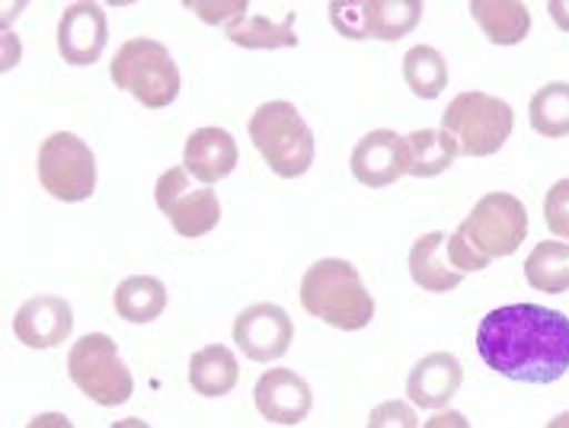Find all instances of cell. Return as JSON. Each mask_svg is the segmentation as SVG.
I'll return each instance as SVG.
<instances>
[{
  "instance_id": "6da1fadb",
  "label": "cell",
  "mask_w": 569,
  "mask_h": 428,
  "mask_svg": "<svg viewBox=\"0 0 569 428\" xmlns=\"http://www.w3.org/2000/svg\"><path fill=\"white\" fill-rule=\"evenodd\" d=\"M477 352L502 378L553 384L569 371V317L543 303H506L477 327Z\"/></svg>"
},
{
  "instance_id": "83f0119b",
  "label": "cell",
  "mask_w": 569,
  "mask_h": 428,
  "mask_svg": "<svg viewBox=\"0 0 569 428\" xmlns=\"http://www.w3.org/2000/svg\"><path fill=\"white\" fill-rule=\"evenodd\" d=\"M247 7H250L247 0H211V3L189 0V3H186V10H192V13L208 26H218V23L233 26L237 20H243V17H247Z\"/></svg>"
},
{
  "instance_id": "7a4b0ae2",
  "label": "cell",
  "mask_w": 569,
  "mask_h": 428,
  "mask_svg": "<svg viewBox=\"0 0 569 428\" xmlns=\"http://www.w3.org/2000/svg\"><path fill=\"white\" fill-rule=\"evenodd\" d=\"M301 307L327 327L356 332L375 320V298L346 259H320L301 278Z\"/></svg>"
},
{
  "instance_id": "4316f807",
  "label": "cell",
  "mask_w": 569,
  "mask_h": 428,
  "mask_svg": "<svg viewBox=\"0 0 569 428\" xmlns=\"http://www.w3.org/2000/svg\"><path fill=\"white\" fill-rule=\"evenodd\" d=\"M543 221L550 227V233H557L563 243H569V179L550 186L543 199Z\"/></svg>"
},
{
  "instance_id": "d590c367",
  "label": "cell",
  "mask_w": 569,
  "mask_h": 428,
  "mask_svg": "<svg viewBox=\"0 0 569 428\" xmlns=\"http://www.w3.org/2000/svg\"><path fill=\"white\" fill-rule=\"evenodd\" d=\"M543 428H569V409L567 412H560V416H553V419H550Z\"/></svg>"
},
{
  "instance_id": "2e32d148",
  "label": "cell",
  "mask_w": 569,
  "mask_h": 428,
  "mask_svg": "<svg viewBox=\"0 0 569 428\" xmlns=\"http://www.w3.org/2000/svg\"><path fill=\"white\" fill-rule=\"evenodd\" d=\"M465 384V365L451 352L419 358L407 378V397L419 409H445Z\"/></svg>"
},
{
  "instance_id": "484cf974",
  "label": "cell",
  "mask_w": 569,
  "mask_h": 428,
  "mask_svg": "<svg viewBox=\"0 0 569 428\" xmlns=\"http://www.w3.org/2000/svg\"><path fill=\"white\" fill-rule=\"evenodd\" d=\"M228 39L240 49H295L298 46V32H295V17H288L282 23L269 20V17H243L233 26H228Z\"/></svg>"
},
{
  "instance_id": "8992f818",
  "label": "cell",
  "mask_w": 569,
  "mask_h": 428,
  "mask_svg": "<svg viewBox=\"0 0 569 428\" xmlns=\"http://www.w3.org/2000/svg\"><path fill=\"white\" fill-rule=\"evenodd\" d=\"M68 375L83 397L100 406L129 404L134 394V378L122 361L116 339L106 332H87L68 352Z\"/></svg>"
},
{
  "instance_id": "d6986e66",
  "label": "cell",
  "mask_w": 569,
  "mask_h": 428,
  "mask_svg": "<svg viewBox=\"0 0 569 428\" xmlns=\"http://www.w3.org/2000/svg\"><path fill=\"white\" fill-rule=\"evenodd\" d=\"M237 380L240 365L228 346H206L189 358V384L199 397H228Z\"/></svg>"
},
{
  "instance_id": "7c38bea8",
  "label": "cell",
  "mask_w": 569,
  "mask_h": 428,
  "mask_svg": "<svg viewBox=\"0 0 569 428\" xmlns=\"http://www.w3.org/2000/svg\"><path fill=\"white\" fill-rule=\"evenodd\" d=\"M253 404L259 416L272 426H301L313 409V390L308 380L291 368H272L257 380Z\"/></svg>"
},
{
  "instance_id": "836d02e7",
  "label": "cell",
  "mask_w": 569,
  "mask_h": 428,
  "mask_svg": "<svg viewBox=\"0 0 569 428\" xmlns=\"http://www.w3.org/2000/svg\"><path fill=\"white\" fill-rule=\"evenodd\" d=\"M547 10H550V20L557 23V29L569 32V0H553Z\"/></svg>"
},
{
  "instance_id": "ffe728a7",
  "label": "cell",
  "mask_w": 569,
  "mask_h": 428,
  "mask_svg": "<svg viewBox=\"0 0 569 428\" xmlns=\"http://www.w3.org/2000/svg\"><path fill=\"white\" fill-rule=\"evenodd\" d=\"M419 20H422L419 0H365L362 3L365 39L397 42L410 36Z\"/></svg>"
},
{
  "instance_id": "d6a6232c",
  "label": "cell",
  "mask_w": 569,
  "mask_h": 428,
  "mask_svg": "<svg viewBox=\"0 0 569 428\" xmlns=\"http://www.w3.org/2000/svg\"><path fill=\"white\" fill-rule=\"evenodd\" d=\"M27 428H74V422H71L64 412H42V416H36Z\"/></svg>"
},
{
  "instance_id": "3957f363",
  "label": "cell",
  "mask_w": 569,
  "mask_h": 428,
  "mask_svg": "<svg viewBox=\"0 0 569 428\" xmlns=\"http://www.w3.org/2000/svg\"><path fill=\"white\" fill-rule=\"evenodd\" d=\"M253 148L262 153L269 170L282 179H298L311 170L313 131L305 122V116L288 100H269L257 106V112L247 122Z\"/></svg>"
},
{
  "instance_id": "f1b7e54d",
  "label": "cell",
  "mask_w": 569,
  "mask_h": 428,
  "mask_svg": "<svg viewBox=\"0 0 569 428\" xmlns=\"http://www.w3.org/2000/svg\"><path fill=\"white\" fill-rule=\"evenodd\" d=\"M448 259H451V266L461 272V276H473V272H483L487 266H490V259L483 256V252L477 250L470 240H467L461 230H455V233H448Z\"/></svg>"
},
{
  "instance_id": "e0dca14e",
  "label": "cell",
  "mask_w": 569,
  "mask_h": 428,
  "mask_svg": "<svg viewBox=\"0 0 569 428\" xmlns=\"http://www.w3.org/2000/svg\"><path fill=\"white\" fill-rule=\"evenodd\" d=\"M410 278L422 291H432V295L455 291L465 281L467 276H461L448 259V233L445 230H432L416 240L410 250Z\"/></svg>"
},
{
  "instance_id": "8fae6325",
  "label": "cell",
  "mask_w": 569,
  "mask_h": 428,
  "mask_svg": "<svg viewBox=\"0 0 569 428\" xmlns=\"http://www.w3.org/2000/svg\"><path fill=\"white\" fill-rule=\"evenodd\" d=\"M352 177L368 189H385L403 177H410V148L407 138L390 131V128H375L368 131L352 151Z\"/></svg>"
},
{
  "instance_id": "d4e9b609",
  "label": "cell",
  "mask_w": 569,
  "mask_h": 428,
  "mask_svg": "<svg viewBox=\"0 0 569 428\" xmlns=\"http://www.w3.org/2000/svg\"><path fill=\"white\" fill-rule=\"evenodd\" d=\"M528 119H531V128H535L538 135H543V138H567L569 135V83L567 80L543 83L541 90L531 97Z\"/></svg>"
},
{
  "instance_id": "1f68e13d",
  "label": "cell",
  "mask_w": 569,
  "mask_h": 428,
  "mask_svg": "<svg viewBox=\"0 0 569 428\" xmlns=\"http://www.w3.org/2000/svg\"><path fill=\"white\" fill-rule=\"evenodd\" d=\"M422 428H470V422H467L465 412H458V409H439Z\"/></svg>"
},
{
  "instance_id": "f546056e",
  "label": "cell",
  "mask_w": 569,
  "mask_h": 428,
  "mask_svg": "<svg viewBox=\"0 0 569 428\" xmlns=\"http://www.w3.org/2000/svg\"><path fill=\"white\" fill-rule=\"evenodd\" d=\"M368 428H419L416 422V406L403 400L378 404L368 416Z\"/></svg>"
},
{
  "instance_id": "30bf717a",
  "label": "cell",
  "mask_w": 569,
  "mask_h": 428,
  "mask_svg": "<svg viewBox=\"0 0 569 428\" xmlns=\"http://www.w3.org/2000/svg\"><path fill=\"white\" fill-rule=\"evenodd\" d=\"M295 339V324L279 303H253L237 313L233 320V342L250 361H279Z\"/></svg>"
},
{
  "instance_id": "ac0fdd59",
  "label": "cell",
  "mask_w": 569,
  "mask_h": 428,
  "mask_svg": "<svg viewBox=\"0 0 569 428\" xmlns=\"http://www.w3.org/2000/svg\"><path fill=\"white\" fill-rule=\"evenodd\" d=\"M470 17L492 46H518L531 32V10L518 0H473Z\"/></svg>"
},
{
  "instance_id": "4fadbf2b",
  "label": "cell",
  "mask_w": 569,
  "mask_h": 428,
  "mask_svg": "<svg viewBox=\"0 0 569 428\" xmlns=\"http://www.w3.org/2000/svg\"><path fill=\"white\" fill-rule=\"evenodd\" d=\"M109 20L100 3H71L58 20V51L68 64L87 68L103 58Z\"/></svg>"
},
{
  "instance_id": "52a82bcc",
  "label": "cell",
  "mask_w": 569,
  "mask_h": 428,
  "mask_svg": "<svg viewBox=\"0 0 569 428\" xmlns=\"http://www.w3.org/2000/svg\"><path fill=\"white\" fill-rule=\"evenodd\" d=\"M39 182L64 205L87 202L97 189V157L74 131H54L39 148Z\"/></svg>"
},
{
  "instance_id": "277c9868",
  "label": "cell",
  "mask_w": 569,
  "mask_h": 428,
  "mask_svg": "<svg viewBox=\"0 0 569 428\" xmlns=\"http://www.w3.org/2000/svg\"><path fill=\"white\" fill-rule=\"evenodd\" d=\"M109 74L119 90L131 93L144 109H167L180 97V68L157 39H126L109 61Z\"/></svg>"
},
{
  "instance_id": "9a60e30c",
  "label": "cell",
  "mask_w": 569,
  "mask_h": 428,
  "mask_svg": "<svg viewBox=\"0 0 569 428\" xmlns=\"http://www.w3.org/2000/svg\"><path fill=\"white\" fill-rule=\"evenodd\" d=\"M237 141L231 138V131L224 128H196L189 138H186V148H182V167L186 173L202 182V186H214L221 179H228L237 170Z\"/></svg>"
},
{
  "instance_id": "603a6c76",
  "label": "cell",
  "mask_w": 569,
  "mask_h": 428,
  "mask_svg": "<svg viewBox=\"0 0 569 428\" xmlns=\"http://www.w3.org/2000/svg\"><path fill=\"white\" fill-rule=\"evenodd\" d=\"M525 278L535 291H543V295L569 291V243L541 240L525 259Z\"/></svg>"
},
{
  "instance_id": "44dd1931",
  "label": "cell",
  "mask_w": 569,
  "mask_h": 428,
  "mask_svg": "<svg viewBox=\"0 0 569 428\" xmlns=\"http://www.w3.org/2000/svg\"><path fill=\"white\" fill-rule=\"evenodd\" d=\"M116 313L134 324V327H144V324H154L157 317L167 310V285L154 276H134L126 278L119 288H116Z\"/></svg>"
},
{
  "instance_id": "4dcf8cb0",
  "label": "cell",
  "mask_w": 569,
  "mask_h": 428,
  "mask_svg": "<svg viewBox=\"0 0 569 428\" xmlns=\"http://www.w3.org/2000/svg\"><path fill=\"white\" fill-rule=\"evenodd\" d=\"M330 23L346 39H365L362 3H330Z\"/></svg>"
},
{
  "instance_id": "ba28073f",
  "label": "cell",
  "mask_w": 569,
  "mask_h": 428,
  "mask_svg": "<svg viewBox=\"0 0 569 428\" xmlns=\"http://www.w3.org/2000/svg\"><path fill=\"white\" fill-rule=\"evenodd\" d=\"M487 259H506L528 237V208L512 192H487L458 227Z\"/></svg>"
},
{
  "instance_id": "5b68a950",
  "label": "cell",
  "mask_w": 569,
  "mask_h": 428,
  "mask_svg": "<svg viewBox=\"0 0 569 428\" xmlns=\"http://www.w3.org/2000/svg\"><path fill=\"white\" fill-rule=\"evenodd\" d=\"M441 128L455 138L461 157H492L509 141L516 128V112L499 97L470 90L448 102L441 116Z\"/></svg>"
},
{
  "instance_id": "cb8c5ba5",
  "label": "cell",
  "mask_w": 569,
  "mask_h": 428,
  "mask_svg": "<svg viewBox=\"0 0 569 428\" xmlns=\"http://www.w3.org/2000/svg\"><path fill=\"white\" fill-rule=\"evenodd\" d=\"M403 80L419 100H436L448 87V61L432 46H413L403 54Z\"/></svg>"
},
{
  "instance_id": "7402d4cb",
  "label": "cell",
  "mask_w": 569,
  "mask_h": 428,
  "mask_svg": "<svg viewBox=\"0 0 569 428\" xmlns=\"http://www.w3.org/2000/svg\"><path fill=\"white\" fill-rule=\"evenodd\" d=\"M407 148H410V177L419 179L441 177L461 157L455 138L445 128H419L407 135Z\"/></svg>"
},
{
  "instance_id": "9c48e42d",
  "label": "cell",
  "mask_w": 569,
  "mask_h": 428,
  "mask_svg": "<svg viewBox=\"0 0 569 428\" xmlns=\"http://www.w3.org/2000/svg\"><path fill=\"white\" fill-rule=\"evenodd\" d=\"M154 202L180 237H206L221 221V202L214 189L196 182L186 167H170L160 173Z\"/></svg>"
},
{
  "instance_id": "e575fe53",
  "label": "cell",
  "mask_w": 569,
  "mask_h": 428,
  "mask_svg": "<svg viewBox=\"0 0 569 428\" xmlns=\"http://www.w3.org/2000/svg\"><path fill=\"white\" fill-rule=\"evenodd\" d=\"M109 428H151L144 419H134V416H129V419H119L116 426H109Z\"/></svg>"
},
{
  "instance_id": "5bb4252c",
  "label": "cell",
  "mask_w": 569,
  "mask_h": 428,
  "mask_svg": "<svg viewBox=\"0 0 569 428\" xmlns=\"http://www.w3.org/2000/svg\"><path fill=\"white\" fill-rule=\"evenodd\" d=\"M71 329H74V310L64 298L54 295L29 298L13 317V336L36 352L61 346L71 336Z\"/></svg>"
}]
</instances>
